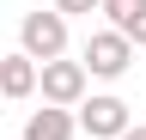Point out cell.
Here are the masks:
<instances>
[{"mask_svg":"<svg viewBox=\"0 0 146 140\" xmlns=\"http://www.w3.org/2000/svg\"><path fill=\"white\" fill-rule=\"evenodd\" d=\"M18 43H25L18 55L36 61V67H43V61H61L67 55V19H61V12H25V19H18Z\"/></svg>","mask_w":146,"mask_h":140,"instance_id":"cell-1","label":"cell"},{"mask_svg":"<svg viewBox=\"0 0 146 140\" xmlns=\"http://www.w3.org/2000/svg\"><path fill=\"white\" fill-rule=\"evenodd\" d=\"M79 67H85V79H91V73H98V79H122L128 67H134V49H128L116 31H91V37H85Z\"/></svg>","mask_w":146,"mask_h":140,"instance_id":"cell-2","label":"cell"},{"mask_svg":"<svg viewBox=\"0 0 146 140\" xmlns=\"http://www.w3.org/2000/svg\"><path fill=\"white\" fill-rule=\"evenodd\" d=\"M73 110H79V116H73V128H85L91 140H116L128 122H134V116H128V104H122V98H110V92H98V98H79Z\"/></svg>","mask_w":146,"mask_h":140,"instance_id":"cell-3","label":"cell"},{"mask_svg":"<svg viewBox=\"0 0 146 140\" xmlns=\"http://www.w3.org/2000/svg\"><path fill=\"white\" fill-rule=\"evenodd\" d=\"M36 92H43V104H55V110H73V104L85 98V67L79 61H43L36 67Z\"/></svg>","mask_w":146,"mask_h":140,"instance_id":"cell-4","label":"cell"},{"mask_svg":"<svg viewBox=\"0 0 146 140\" xmlns=\"http://www.w3.org/2000/svg\"><path fill=\"white\" fill-rule=\"evenodd\" d=\"M98 12H110V25H116V37L128 49H146V0H98Z\"/></svg>","mask_w":146,"mask_h":140,"instance_id":"cell-5","label":"cell"},{"mask_svg":"<svg viewBox=\"0 0 146 140\" xmlns=\"http://www.w3.org/2000/svg\"><path fill=\"white\" fill-rule=\"evenodd\" d=\"M79 128H73V110H55V104H43V110H31L25 122V140H73Z\"/></svg>","mask_w":146,"mask_h":140,"instance_id":"cell-6","label":"cell"},{"mask_svg":"<svg viewBox=\"0 0 146 140\" xmlns=\"http://www.w3.org/2000/svg\"><path fill=\"white\" fill-rule=\"evenodd\" d=\"M31 92H36V61L0 55V98H31Z\"/></svg>","mask_w":146,"mask_h":140,"instance_id":"cell-7","label":"cell"},{"mask_svg":"<svg viewBox=\"0 0 146 140\" xmlns=\"http://www.w3.org/2000/svg\"><path fill=\"white\" fill-rule=\"evenodd\" d=\"M49 12H61V19H73V12H98V0H55Z\"/></svg>","mask_w":146,"mask_h":140,"instance_id":"cell-8","label":"cell"},{"mask_svg":"<svg viewBox=\"0 0 146 140\" xmlns=\"http://www.w3.org/2000/svg\"><path fill=\"white\" fill-rule=\"evenodd\" d=\"M116 140H146V122H140V128H134V122H128V128H122Z\"/></svg>","mask_w":146,"mask_h":140,"instance_id":"cell-9","label":"cell"},{"mask_svg":"<svg viewBox=\"0 0 146 140\" xmlns=\"http://www.w3.org/2000/svg\"><path fill=\"white\" fill-rule=\"evenodd\" d=\"M0 104H6V98H0Z\"/></svg>","mask_w":146,"mask_h":140,"instance_id":"cell-10","label":"cell"}]
</instances>
